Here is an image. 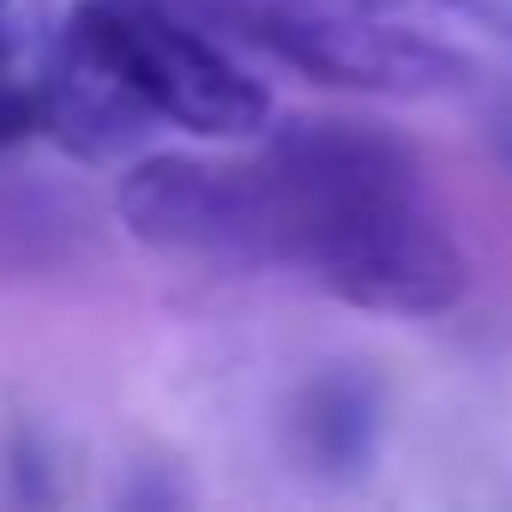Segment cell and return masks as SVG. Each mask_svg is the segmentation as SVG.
<instances>
[{
    "label": "cell",
    "instance_id": "obj_1",
    "mask_svg": "<svg viewBox=\"0 0 512 512\" xmlns=\"http://www.w3.org/2000/svg\"><path fill=\"white\" fill-rule=\"evenodd\" d=\"M253 169L272 217V266H296L374 314L428 320L464 302L470 260L398 133L344 115H296Z\"/></svg>",
    "mask_w": 512,
    "mask_h": 512
},
{
    "label": "cell",
    "instance_id": "obj_2",
    "mask_svg": "<svg viewBox=\"0 0 512 512\" xmlns=\"http://www.w3.org/2000/svg\"><path fill=\"white\" fill-rule=\"evenodd\" d=\"M229 37L320 85L374 97H446L512 49L494 0H211Z\"/></svg>",
    "mask_w": 512,
    "mask_h": 512
},
{
    "label": "cell",
    "instance_id": "obj_3",
    "mask_svg": "<svg viewBox=\"0 0 512 512\" xmlns=\"http://www.w3.org/2000/svg\"><path fill=\"white\" fill-rule=\"evenodd\" d=\"M85 13L151 121L199 139H247L272 121V91L193 19L187 0H85Z\"/></svg>",
    "mask_w": 512,
    "mask_h": 512
},
{
    "label": "cell",
    "instance_id": "obj_4",
    "mask_svg": "<svg viewBox=\"0 0 512 512\" xmlns=\"http://www.w3.org/2000/svg\"><path fill=\"white\" fill-rule=\"evenodd\" d=\"M121 223L181 260L211 266H272V217L253 163L211 157H145L115 187Z\"/></svg>",
    "mask_w": 512,
    "mask_h": 512
},
{
    "label": "cell",
    "instance_id": "obj_5",
    "mask_svg": "<svg viewBox=\"0 0 512 512\" xmlns=\"http://www.w3.org/2000/svg\"><path fill=\"white\" fill-rule=\"evenodd\" d=\"M31 85H37V127L67 157H79V163H115L151 127V109L127 85L121 61L109 55L103 31L85 13V0L67 13V25L55 31L49 61H43V73Z\"/></svg>",
    "mask_w": 512,
    "mask_h": 512
},
{
    "label": "cell",
    "instance_id": "obj_6",
    "mask_svg": "<svg viewBox=\"0 0 512 512\" xmlns=\"http://www.w3.org/2000/svg\"><path fill=\"white\" fill-rule=\"evenodd\" d=\"M380 440V404L374 386L356 374H320L296 398V446L326 476H356L374 458Z\"/></svg>",
    "mask_w": 512,
    "mask_h": 512
},
{
    "label": "cell",
    "instance_id": "obj_7",
    "mask_svg": "<svg viewBox=\"0 0 512 512\" xmlns=\"http://www.w3.org/2000/svg\"><path fill=\"white\" fill-rule=\"evenodd\" d=\"M0 163H7V151H0ZM73 223H79V211L61 193H43L31 181L0 175V272L61 260L67 241H73Z\"/></svg>",
    "mask_w": 512,
    "mask_h": 512
},
{
    "label": "cell",
    "instance_id": "obj_8",
    "mask_svg": "<svg viewBox=\"0 0 512 512\" xmlns=\"http://www.w3.org/2000/svg\"><path fill=\"white\" fill-rule=\"evenodd\" d=\"M37 7L43 0H0V79H25L19 73V55L37 31Z\"/></svg>",
    "mask_w": 512,
    "mask_h": 512
},
{
    "label": "cell",
    "instance_id": "obj_9",
    "mask_svg": "<svg viewBox=\"0 0 512 512\" xmlns=\"http://www.w3.org/2000/svg\"><path fill=\"white\" fill-rule=\"evenodd\" d=\"M494 145H500V157L512 163V103L500 109V121H494Z\"/></svg>",
    "mask_w": 512,
    "mask_h": 512
}]
</instances>
